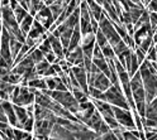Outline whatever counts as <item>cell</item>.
Listing matches in <instances>:
<instances>
[{"instance_id": "30", "label": "cell", "mask_w": 157, "mask_h": 140, "mask_svg": "<svg viewBox=\"0 0 157 140\" xmlns=\"http://www.w3.org/2000/svg\"><path fill=\"white\" fill-rule=\"evenodd\" d=\"M44 58H46V61L50 63V64H55V63H58V59L57 57H56V54L53 53V52H50V53H47V54H44Z\"/></svg>"}, {"instance_id": "25", "label": "cell", "mask_w": 157, "mask_h": 140, "mask_svg": "<svg viewBox=\"0 0 157 140\" xmlns=\"http://www.w3.org/2000/svg\"><path fill=\"white\" fill-rule=\"evenodd\" d=\"M128 48V46H127L123 41H121L118 44H115L114 47H113V51H114V53H115V56H118V54H121V53H123L125 49Z\"/></svg>"}, {"instance_id": "8", "label": "cell", "mask_w": 157, "mask_h": 140, "mask_svg": "<svg viewBox=\"0 0 157 140\" xmlns=\"http://www.w3.org/2000/svg\"><path fill=\"white\" fill-rule=\"evenodd\" d=\"M14 88H15L14 85L6 83L0 79V100H2V101H10Z\"/></svg>"}, {"instance_id": "21", "label": "cell", "mask_w": 157, "mask_h": 140, "mask_svg": "<svg viewBox=\"0 0 157 140\" xmlns=\"http://www.w3.org/2000/svg\"><path fill=\"white\" fill-rule=\"evenodd\" d=\"M101 52H103V54L106 59H114L117 57L114 51H113V47L109 43H108L106 46H104V47H101Z\"/></svg>"}, {"instance_id": "24", "label": "cell", "mask_w": 157, "mask_h": 140, "mask_svg": "<svg viewBox=\"0 0 157 140\" xmlns=\"http://www.w3.org/2000/svg\"><path fill=\"white\" fill-rule=\"evenodd\" d=\"M38 48L41 49V52H42L43 54H47V53H50V52H53V51H52V47H51V43H50V41H48V38L44 39V41H43L41 44H39Z\"/></svg>"}, {"instance_id": "26", "label": "cell", "mask_w": 157, "mask_h": 140, "mask_svg": "<svg viewBox=\"0 0 157 140\" xmlns=\"http://www.w3.org/2000/svg\"><path fill=\"white\" fill-rule=\"evenodd\" d=\"M22 130H24V131H27V133H32L34 130V117H29L27 120V123L23 125Z\"/></svg>"}, {"instance_id": "31", "label": "cell", "mask_w": 157, "mask_h": 140, "mask_svg": "<svg viewBox=\"0 0 157 140\" xmlns=\"http://www.w3.org/2000/svg\"><path fill=\"white\" fill-rule=\"evenodd\" d=\"M134 53H136L137 58H138V62L142 64V63L144 62V59H146V53L142 51L140 47H136V48H134Z\"/></svg>"}, {"instance_id": "41", "label": "cell", "mask_w": 157, "mask_h": 140, "mask_svg": "<svg viewBox=\"0 0 157 140\" xmlns=\"http://www.w3.org/2000/svg\"><path fill=\"white\" fill-rule=\"evenodd\" d=\"M2 8H3V6H2V0H0V10H2Z\"/></svg>"}, {"instance_id": "42", "label": "cell", "mask_w": 157, "mask_h": 140, "mask_svg": "<svg viewBox=\"0 0 157 140\" xmlns=\"http://www.w3.org/2000/svg\"><path fill=\"white\" fill-rule=\"evenodd\" d=\"M2 102H3V101H2V100H0V104H2Z\"/></svg>"}, {"instance_id": "34", "label": "cell", "mask_w": 157, "mask_h": 140, "mask_svg": "<svg viewBox=\"0 0 157 140\" xmlns=\"http://www.w3.org/2000/svg\"><path fill=\"white\" fill-rule=\"evenodd\" d=\"M118 77H119V82H121V85H122V83H127V82H129V81H131V77H129V75H128V72H127V71L118 73Z\"/></svg>"}, {"instance_id": "15", "label": "cell", "mask_w": 157, "mask_h": 140, "mask_svg": "<svg viewBox=\"0 0 157 140\" xmlns=\"http://www.w3.org/2000/svg\"><path fill=\"white\" fill-rule=\"evenodd\" d=\"M27 56L31 57V59L34 62V64L39 63L41 61H43V59H44V54L41 52V49H39V48H36V47H33V48L29 49V52H28Z\"/></svg>"}, {"instance_id": "43", "label": "cell", "mask_w": 157, "mask_h": 140, "mask_svg": "<svg viewBox=\"0 0 157 140\" xmlns=\"http://www.w3.org/2000/svg\"><path fill=\"white\" fill-rule=\"evenodd\" d=\"M43 2H46V0H43Z\"/></svg>"}, {"instance_id": "10", "label": "cell", "mask_w": 157, "mask_h": 140, "mask_svg": "<svg viewBox=\"0 0 157 140\" xmlns=\"http://www.w3.org/2000/svg\"><path fill=\"white\" fill-rule=\"evenodd\" d=\"M93 62L108 78H110V68H109V63H108L106 58H93Z\"/></svg>"}, {"instance_id": "18", "label": "cell", "mask_w": 157, "mask_h": 140, "mask_svg": "<svg viewBox=\"0 0 157 140\" xmlns=\"http://www.w3.org/2000/svg\"><path fill=\"white\" fill-rule=\"evenodd\" d=\"M153 46H155V44H153V34H150V35H147V37L143 39L138 47L147 54V53H148V51H150V48L153 47Z\"/></svg>"}, {"instance_id": "20", "label": "cell", "mask_w": 157, "mask_h": 140, "mask_svg": "<svg viewBox=\"0 0 157 140\" xmlns=\"http://www.w3.org/2000/svg\"><path fill=\"white\" fill-rule=\"evenodd\" d=\"M14 15H15V19H17V22L19 23V24H21L22 23V20H23V19L28 15V10H25V9H23L21 5H19V6H17L15 9H14Z\"/></svg>"}, {"instance_id": "3", "label": "cell", "mask_w": 157, "mask_h": 140, "mask_svg": "<svg viewBox=\"0 0 157 140\" xmlns=\"http://www.w3.org/2000/svg\"><path fill=\"white\" fill-rule=\"evenodd\" d=\"M36 90L34 88H29V87H24V86H21V92H19L18 97L13 100V104L14 105H18V106H23V107H27L29 105H33L34 101H36Z\"/></svg>"}, {"instance_id": "27", "label": "cell", "mask_w": 157, "mask_h": 140, "mask_svg": "<svg viewBox=\"0 0 157 140\" xmlns=\"http://www.w3.org/2000/svg\"><path fill=\"white\" fill-rule=\"evenodd\" d=\"M46 78V83H47V90H50V91H55L56 90V76L55 77H44Z\"/></svg>"}, {"instance_id": "38", "label": "cell", "mask_w": 157, "mask_h": 140, "mask_svg": "<svg viewBox=\"0 0 157 140\" xmlns=\"http://www.w3.org/2000/svg\"><path fill=\"white\" fill-rule=\"evenodd\" d=\"M124 27H125V29H127V32H128V34H129L131 37H133V35H134L133 24H132V23H128V24H124Z\"/></svg>"}, {"instance_id": "19", "label": "cell", "mask_w": 157, "mask_h": 140, "mask_svg": "<svg viewBox=\"0 0 157 140\" xmlns=\"http://www.w3.org/2000/svg\"><path fill=\"white\" fill-rule=\"evenodd\" d=\"M50 63H48L47 61H46V58L43 59V61H41L39 63H37L36 66H34V69H36V72H37V75L39 76V77H44V73H46V71L48 68H50Z\"/></svg>"}, {"instance_id": "5", "label": "cell", "mask_w": 157, "mask_h": 140, "mask_svg": "<svg viewBox=\"0 0 157 140\" xmlns=\"http://www.w3.org/2000/svg\"><path fill=\"white\" fill-rule=\"evenodd\" d=\"M71 72L76 77V79H77L78 85H80L81 90H82L85 94H87V91H89V85H87V72H86V69L82 68V67L72 66ZM87 95H89V94H87Z\"/></svg>"}, {"instance_id": "29", "label": "cell", "mask_w": 157, "mask_h": 140, "mask_svg": "<svg viewBox=\"0 0 157 140\" xmlns=\"http://www.w3.org/2000/svg\"><path fill=\"white\" fill-rule=\"evenodd\" d=\"M146 59H148V61H151V62H157V52L155 49V46L150 48L148 53L146 54Z\"/></svg>"}, {"instance_id": "1", "label": "cell", "mask_w": 157, "mask_h": 140, "mask_svg": "<svg viewBox=\"0 0 157 140\" xmlns=\"http://www.w3.org/2000/svg\"><path fill=\"white\" fill-rule=\"evenodd\" d=\"M99 29L103 32V34L106 37L108 43H109L112 47H114L115 44H118L122 41V38L119 37V34L117 33L115 28L113 25V22L110 20L109 18H108L105 12L103 13V18H101V20L99 22Z\"/></svg>"}, {"instance_id": "35", "label": "cell", "mask_w": 157, "mask_h": 140, "mask_svg": "<svg viewBox=\"0 0 157 140\" xmlns=\"http://www.w3.org/2000/svg\"><path fill=\"white\" fill-rule=\"evenodd\" d=\"M123 139L124 140H140L138 138L132 134L131 130H124V131H123Z\"/></svg>"}, {"instance_id": "7", "label": "cell", "mask_w": 157, "mask_h": 140, "mask_svg": "<svg viewBox=\"0 0 157 140\" xmlns=\"http://www.w3.org/2000/svg\"><path fill=\"white\" fill-rule=\"evenodd\" d=\"M47 38H48V41H50L51 43V47H52V51L53 53L56 54V57L60 59H65V53H63V47L61 44V41H60V38H56L53 37L51 33H48L47 34Z\"/></svg>"}, {"instance_id": "2", "label": "cell", "mask_w": 157, "mask_h": 140, "mask_svg": "<svg viewBox=\"0 0 157 140\" xmlns=\"http://www.w3.org/2000/svg\"><path fill=\"white\" fill-rule=\"evenodd\" d=\"M113 111H114V117L117 119V121L119 123L121 126H123L125 130H137L133 116L128 110L113 106Z\"/></svg>"}, {"instance_id": "39", "label": "cell", "mask_w": 157, "mask_h": 140, "mask_svg": "<svg viewBox=\"0 0 157 140\" xmlns=\"http://www.w3.org/2000/svg\"><path fill=\"white\" fill-rule=\"evenodd\" d=\"M57 2V0H46L44 2V4L47 5V6H50V5H52V4H55Z\"/></svg>"}, {"instance_id": "4", "label": "cell", "mask_w": 157, "mask_h": 140, "mask_svg": "<svg viewBox=\"0 0 157 140\" xmlns=\"http://www.w3.org/2000/svg\"><path fill=\"white\" fill-rule=\"evenodd\" d=\"M36 20L41 23L44 28H46V31H48L53 24H55V19H53V15L50 10V8H48L47 5H44L41 10H39L37 14H36Z\"/></svg>"}, {"instance_id": "6", "label": "cell", "mask_w": 157, "mask_h": 140, "mask_svg": "<svg viewBox=\"0 0 157 140\" xmlns=\"http://www.w3.org/2000/svg\"><path fill=\"white\" fill-rule=\"evenodd\" d=\"M2 106H3L4 112H5V115H6L8 123L10 124V126L17 127V125H18V119H17V115H15V111H14V105H13V102H10V101H3V102H2Z\"/></svg>"}, {"instance_id": "32", "label": "cell", "mask_w": 157, "mask_h": 140, "mask_svg": "<svg viewBox=\"0 0 157 140\" xmlns=\"http://www.w3.org/2000/svg\"><path fill=\"white\" fill-rule=\"evenodd\" d=\"M150 24H151L152 31H153V33H155L156 28H157V13L150 12Z\"/></svg>"}, {"instance_id": "36", "label": "cell", "mask_w": 157, "mask_h": 140, "mask_svg": "<svg viewBox=\"0 0 157 140\" xmlns=\"http://www.w3.org/2000/svg\"><path fill=\"white\" fill-rule=\"evenodd\" d=\"M147 10L157 13V0H151L148 3V5H147Z\"/></svg>"}, {"instance_id": "22", "label": "cell", "mask_w": 157, "mask_h": 140, "mask_svg": "<svg viewBox=\"0 0 157 140\" xmlns=\"http://www.w3.org/2000/svg\"><path fill=\"white\" fill-rule=\"evenodd\" d=\"M95 39H96V44H99L100 48L108 44V39H106V37L103 34V32L100 31V29L95 33Z\"/></svg>"}, {"instance_id": "37", "label": "cell", "mask_w": 157, "mask_h": 140, "mask_svg": "<svg viewBox=\"0 0 157 140\" xmlns=\"http://www.w3.org/2000/svg\"><path fill=\"white\" fill-rule=\"evenodd\" d=\"M0 123H8V119H6V115L4 112V109L2 106V104H0ZM10 125V124H9Z\"/></svg>"}, {"instance_id": "16", "label": "cell", "mask_w": 157, "mask_h": 140, "mask_svg": "<svg viewBox=\"0 0 157 140\" xmlns=\"http://www.w3.org/2000/svg\"><path fill=\"white\" fill-rule=\"evenodd\" d=\"M23 44H24V43L19 42V41H17L15 38H12V37H10V53H12V57H13L14 61H15L17 56L19 54V52H21Z\"/></svg>"}, {"instance_id": "23", "label": "cell", "mask_w": 157, "mask_h": 140, "mask_svg": "<svg viewBox=\"0 0 157 140\" xmlns=\"http://www.w3.org/2000/svg\"><path fill=\"white\" fill-rule=\"evenodd\" d=\"M13 131H14L13 140H23V139H25V138H28L29 135H31V133H27V131H24V130L17 129V127H14Z\"/></svg>"}, {"instance_id": "12", "label": "cell", "mask_w": 157, "mask_h": 140, "mask_svg": "<svg viewBox=\"0 0 157 140\" xmlns=\"http://www.w3.org/2000/svg\"><path fill=\"white\" fill-rule=\"evenodd\" d=\"M146 10V8L143 4H140V5H136L134 8L129 9V15H131V20H132V24L138 22V19L142 17L143 12Z\"/></svg>"}, {"instance_id": "11", "label": "cell", "mask_w": 157, "mask_h": 140, "mask_svg": "<svg viewBox=\"0 0 157 140\" xmlns=\"http://www.w3.org/2000/svg\"><path fill=\"white\" fill-rule=\"evenodd\" d=\"M33 22H34V17H32L31 14L28 13V15L23 19L22 23L19 24V27H21V32H22V34H23L24 37H27L28 32L32 29V27H33Z\"/></svg>"}, {"instance_id": "33", "label": "cell", "mask_w": 157, "mask_h": 140, "mask_svg": "<svg viewBox=\"0 0 157 140\" xmlns=\"http://www.w3.org/2000/svg\"><path fill=\"white\" fill-rule=\"evenodd\" d=\"M93 58H105L103 52H101V48L99 44H96L94 46V52H93Z\"/></svg>"}, {"instance_id": "13", "label": "cell", "mask_w": 157, "mask_h": 140, "mask_svg": "<svg viewBox=\"0 0 157 140\" xmlns=\"http://www.w3.org/2000/svg\"><path fill=\"white\" fill-rule=\"evenodd\" d=\"M28 87H29V88L38 90V91H44V90H47L46 78H44V77L34 78V79H32V81H29V82H28Z\"/></svg>"}, {"instance_id": "9", "label": "cell", "mask_w": 157, "mask_h": 140, "mask_svg": "<svg viewBox=\"0 0 157 140\" xmlns=\"http://www.w3.org/2000/svg\"><path fill=\"white\" fill-rule=\"evenodd\" d=\"M81 32H80V24H77L74 29V33H72V37H71V41H70V46H68V52H72L75 49L80 46V42H81Z\"/></svg>"}, {"instance_id": "40", "label": "cell", "mask_w": 157, "mask_h": 140, "mask_svg": "<svg viewBox=\"0 0 157 140\" xmlns=\"http://www.w3.org/2000/svg\"><path fill=\"white\" fill-rule=\"evenodd\" d=\"M70 2H71V0H65V4L67 5V4H68V3H70Z\"/></svg>"}, {"instance_id": "28", "label": "cell", "mask_w": 157, "mask_h": 140, "mask_svg": "<svg viewBox=\"0 0 157 140\" xmlns=\"http://www.w3.org/2000/svg\"><path fill=\"white\" fill-rule=\"evenodd\" d=\"M87 94H89V96H91L93 98H95V100H99L103 92L100 91V90H98V88L93 87V86H89V91H87Z\"/></svg>"}, {"instance_id": "17", "label": "cell", "mask_w": 157, "mask_h": 140, "mask_svg": "<svg viewBox=\"0 0 157 140\" xmlns=\"http://www.w3.org/2000/svg\"><path fill=\"white\" fill-rule=\"evenodd\" d=\"M72 33H74V29H67L66 32L61 33L60 41H61V44H62V47H63V51H67V49H68V46H70V41H71Z\"/></svg>"}, {"instance_id": "14", "label": "cell", "mask_w": 157, "mask_h": 140, "mask_svg": "<svg viewBox=\"0 0 157 140\" xmlns=\"http://www.w3.org/2000/svg\"><path fill=\"white\" fill-rule=\"evenodd\" d=\"M0 79H2V81H4V82H6V83H10V85L17 86V85H19V83L22 82V76L14 73L13 71H10L6 76H4L3 78H0Z\"/></svg>"}]
</instances>
